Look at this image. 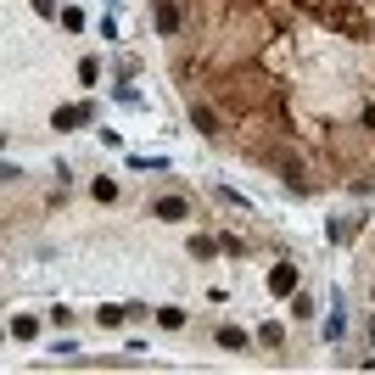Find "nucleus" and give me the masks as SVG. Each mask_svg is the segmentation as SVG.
Masks as SVG:
<instances>
[{"label": "nucleus", "mask_w": 375, "mask_h": 375, "mask_svg": "<svg viewBox=\"0 0 375 375\" xmlns=\"http://www.w3.org/2000/svg\"><path fill=\"white\" fill-rule=\"evenodd\" d=\"M269 292H275V297L297 292V269H292V263H275V269H269Z\"/></svg>", "instance_id": "1"}, {"label": "nucleus", "mask_w": 375, "mask_h": 375, "mask_svg": "<svg viewBox=\"0 0 375 375\" xmlns=\"http://www.w3.org/2000/svg\"><path fill=\"white\" fill-rule=\"evenodd\" d=\"M191 124H196L202 135H225V129H219V112H213V107H196V101H191Z\"/></svg>", "instance_id": "2"}, {"label": "nucleus", "mask_w": 375, "mask_h": 375, "mask_svg": "<svg viewBox=\"0 0 375 375\" xmlns=\"http://www.w3.org/2000/svg\"><path fill=\"white\" fill-rule=\"evenodd\" d=\"M219 347H230V353H246V347H252V336H246L241 325H225V331H219Z\"/></svg>", "instance_id": "3"}, {"label": "nucleus", "mask_w": 375, "mask_h": 375, "mask_svg": "<svg viewBox=\"0 0 375 375\" xmlns=\"http://www.w3.org/2000/svg\"><path fill=\"white\" fill-rule=\"evenodd\" d=\"M151 213H157V219H168V225H174V219H185V213H191V208H185V196H162V202H157V208H151Z\"/></svg>", "instance_id": "4"}, {"label": "nucleus", "mask_w": 375, "mask_h": 375, "mask_svg": "<svg viewBox=\"0 0 375 375\" xmlns=\"http://www.w3.org/2000/svg\"><path fill=\"white\" fill-rule=\"evenodd\" d=\"M151 6H157V28L174 34V28H179V6H174V0H151Z\"/></svg>", "instance_id": "5"}, {"label": "nucleus", "mask_w": 375, "mask_h": 375, "mask_svg": "<svg viewBox=\"0 0 375 375\" xmlns=\"http://www.w3.org/2000/svg\"><path fill=\"white\" fill-rule=\"evenodd\" d=\"M84 118H90V107H56V129H73Z\"/></svg>", "instance_id": "6"}, {"label": "nucleus", "mask_w": 375, "mask_h": 375, "mask_svg": "<svg viewBox=\"0 0 375 375\" xmlns=\"http://www.w3.org/2000/svg\"><path fill=\"white\" fill-rule=\"evenodd\" d=\"M258 342H263V347H280V342H286V331H280V325H263V331H258Z\"/></svg>", "instance_id": "7"}, {"label": "nucleus", "mask_w": 375, "mask_h": 375, "mask_svg": "<svg viewBox=\"0 0 375 375\" xmlns=\"http://www.w3.org/2000/svg\"><path fill=\"white\" fill-rule=\"evenodd\" d=\"M157 319H162V325H168V331H179V325H185V308H162V314H157Z\"/></svg>", "instance_id": "8"}, {"label": "nucleus", "mask_w": 375, "mask_h": 375, "mask_svg": "<svg viewBox=\"0 0 375 375\" xmlns=\"http://www.w3.org/2000/svg\"><path fill=\"white\" fill-rule=\"evenodd\" d=\"M364 129H375V107H364Z\"/></svg>", "instance_id": "9"}, {"label": "nucleus", "mask_w": 375, "mask_h": 375, "mask_svg": "<svg viewBox=\"0 0 375 375\" xmlns=\"http://www.w3.org/2000/svg\"><path fill=\"white\" fill-rule=\"evenodd\" d=\"M370 342H375V325H370Z\"/></svg>", "instance_id": "10"}]
</instances>
